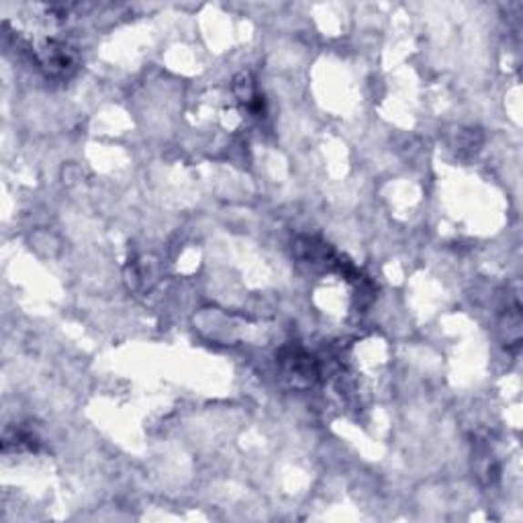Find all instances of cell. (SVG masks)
Instances as JSON below:
<instances>
[{
  "instance_id": "cell-1",
  "label": "cell",
  "mask_w": 523,
  "mask_h": 523,
  "mask_svg": "<svg viewBox=\"0 0 523 523\" xmlns=\"http://www.w3.org/2000/svg\"><path fill=\"white\" fill-rule=\"evenodd\" d=\"M281 364L294 386H307L319 376L315 360L311 358L307 352L297 350V348L284 350Z\"/></svg>"
}]
</instances>
